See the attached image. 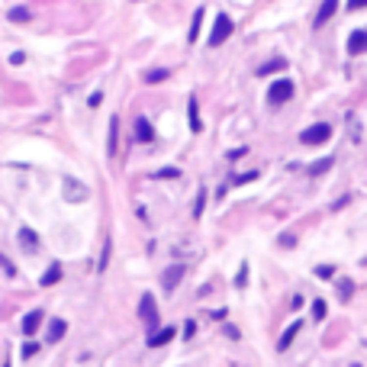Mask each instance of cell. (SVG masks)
Here are the masks:
<instances>
[{"mask_svg": "<svg viewBox=\"0 0 367 367\" xmlns=\"http://www.w3.org/2000/svg\"><path fill=\"white\" fill-rule=\"evenodd\" d=\"M329 136H332L329 122H316V126L299 132V142H303V145H322V142H329Z\"/></svg>", "mask_w": 367, "mask_h": 367, "instance_id": "cell-1", "label": "cell"}, {"mask_svg": "<svg viewBox=\"0 0 367 367\" xmlns=\"http://www.w3.org/2000/svg\"><path fill=\"white\" fill-rule=\"evenodd\" d=\"M232 36V20L226 13H216V23H213V32H209V46H222L226 39Z\"/></svg>", "mask_w": 367, "mask_h": 367, "instance_id": "cell-2", "label": "cell"}, {"mask_svg": "<svg viewBox=\"0 0 367 367\" xmlns=\"http://www.w3.org/2000/svg\"><path fill=\"white\" fill-rule=\"evenodd\" d=\"M293 97V81H287V77H283V81H277V84H271V91H268V100L271 103H287V100Z\"/></svg>", "mask_w": 367, "mask_h": 367, "instance_id": "cell-3", "label": "cell"}, {"mask_svg": "<svg viewBox=\"0 0 367 367\" xmlns=\"http://www.w3.org/2000/svg\"><path fill=\"white\" fill-rule=\"evenodd\" d=\"M138 316H142L152 329L158 325V309H155V299H152V297H142V299H138Z\"/></svg>", "mask_w": 367, "mask_h": 367, "instance_id": "cell-4", "label": "cell"}, {"mask_svg": "<svg viewBox=\"0 0 367 367\" xmlns=\"http://www.w3.org/2000/svg\"><path fill=\"white\" fill-rule=\"evenodd\" d=\"M335 10H338V0H322V3H319V13H316V20H313V26L319 29L322 23H329L332 16H335Z\"/></svg>", "mask_w": 367, "mask_h": 367, "instance_id": "cell-5", "label": "cell"}, {"mask_svg": "<svg viewBox=\"0 0 367 367\" xmlns=\"http://www.w3.org/2000/svg\"><path fill=\"white\" fill-rule=\"evenodd\" d=\"M348 52L351 55H364L367 52V29H354L348 36Z\"/></svg>", "mask_w": 367, "mask_h": 367, "instance_id": "cell-6", "label": "cell"}, {"mask_svg": "<svg viewBox=\"0 0 367 367\" xmlns=\"http://www.w3.org/2000/svg\"><path fill=\"white\" fill-rule=\"evenodd\" d=\"M174 335H177L174 325H164V329H158V332H152V335H148V348H161V344H168Z\"/></svg>", "mask_w": 367, "mask_h": 367, "instance_id": "cell-7", "label": "cell"}, {"mask_svg": "<svg viewBox=\"0 0 367 367\" xmlns=\"http://www.w3.org/2000/svg\"><path fill=\"white\" fill-rule=\"evenodd\" d=\"M39 325H42V309H29L23 316V335H36Z\"/></svg>", "mask_w": 367, "mask_h": 367, "instance_id": "cell-8", "label": "cell"}, {"mask_svg": "<svg viewBox=\"0 0 367 367\" xmlns=\"http://www.w3.org/2000/svg\"><path fill=\"white\" fill-rule=\"evenodd\" d=\"M65 332H68V322H65V319H52V322H48V344L61 342Z\"/></svg>", "mask_w": 367, "mask_h": 367, "instance_id": "cell-9", "label": "cell"}, {"mask_svg": "<svg viewBox=\"0 0 367 367\" xmlns=\"http://www.w3.org/2000/svg\"><path fill=\"white\" fill-rule=\"evenodd\" d=\"M65 193H68L65 200H71V203H74V200H84V197H87V187H84V184H74V181L68 177V181H65Z\"/></svg>", "mask_w": 367, "mask_h": 367, "instance_id": "cell-10", "label": "cell"}, {"mask_svg": "<svg viewBox=\"0 0 367 367\" xmlns=\"http://www.w3.org/2000/svg\"><path fill=\"white\" fill-rule=\"evenodd\" d=\"M181 277H184V268H181V264H177V268H168V271H164V277H161L164 290H174L177 283H181Z\"/></svg>", "mask_w": 367, "mask_h": 367, "instance_id": "cell-11", "label": "cell"}, {"mask_svg": "<svg viewBox=\"0 0 367 367\" xmlns=\"http://www.w3.org/2000/svg\"><path fill=\"white\" fill-rule=\"evenodd\" d=\"M107 142H110L107 152L116 155V148H119V116H113V119H110V138H107Z\"/></svg>", "mask_w": 367, "mask_h": 367, "instance_id": "cell-12", "label": "cell"}, {"mask_svg": "<svg viewBox=\"0 0 367 367\" xmlns=\"http://www.w3.org/2000/svg\"><path fill=\"white\" fill-rule=\"evenodd\" d=\"M299 325H303V322H293L290 329H287V332H283V335H280V342H277V348H280V351H287V348H290V344H293V338L299 335Z\"/></svg>", "mask_w": 367, "mask_h": 367, "instance_id": "cell-13", "label": "cell"}, {"mask_svg": "<svg viewBox=\"0 0 367 367\" xmlns=\"http://www.w3.org/2000/svg\"><path fill=\"white\" fill-rule=\"evenodd\" d=\"M136 138H138V142H152V138H155V132H152V126H148V119H142V116L136 119Z\"/></svg>", "mask_w": 367, "mask_h": 367, "instance_id": "cell-14", "label": "cell"}, {"mask_svg": "<svg viewBox=\"0 0 367 367\" xmlns=\"http://www.w3.org/2000/svg\"><path fill=\"white\" fill-rule=\"evenodd\" d=\"M58 280H61V264H48L39 283H42V287H52V283H58Z\"/></svg>", "mask_w": 367, "mask_h": 367, "instance_id": "cell-15", "label": "cell"}, {"mask_svg": "<svg viewBox=\"0 0 367 367\" xmlns=\"http://www.w3.org/2000/svg\"><path fill=\"white\" fill-rule=\"evenodd\" d=\"M20 245H26V252H36L39 248V235L32 229H20Z\"/></svg>", "mask_w": 367, "mask_h": 367, "instance_id": "cell-16", "label": "cell"}, {"mask_svg": "<svg viewBox=\"0 0 367 367\" xmlns=\"http://www.w3.org/2000/svg\"><path fill=\"white\" fill-rule=\"evenodd\" d=\"M187 113H190V129L200 132V129H203V122H200V113H197V97L187 100Z\"/></svg>", "mask_w": 367, "mask_h": 367, "instance_id": "cell-17", "label": "cell"}, {"mask_svg": "<svg viewBox=\"0 0 367 367\" xmlns=\"http://www.w3.org/2000/svg\"><path fill=\"white\" fill-rule=\"evenodd\" d=\"M332 164H335V158H322V161H316V164H309V174H313V177H319L322 171H329Z\"/></svg>", "mask_w": 367, "mask_h": 367, "instance_id": "cell-18", "label": "cell"}, {"mask_svg": "<svg viewBox=\"0 0 367 367\" xmlns=\"http://www.w3.org/2000/svg\"><path fill=\"white\" fill-rule=\"evenodd\" d=\"M200 23H203V7L193 13V23H190V42H197V36H200Z\"/></svg>", "mask_w": 367, "mask_h": 367, "instance_id": "cell-19", "label": "cell"}, {"mask_svg": "<svg viewBox=\"0 0 367 367\" xmlns=\"http://www.w3.org/2000/svg\"><path fill=\"white\" fill-rule=\"evenodd\" d=\"M10 20H13V23H26V20H29V10L26 7H13L10 10Z\"/></svg>", "mask_w": 367, "mask_h": 367, "instance_id": "cell-20", "label": "cell"}, {"mask_svg": "<svg viewBox=\"0 0 367 367\" xmlns=\"http://www.w3.org/2000/svg\"><path fill=\"white\" fill-rule=\"evenodd\" d=\"M283 68V61H268V65H261L258 68V74L264 77V74H274V71H280Z\"/></svg>", "mask_w": 367, "mask_h": 367, "instance_id": "cell-21", "label": "cell"}, {"mask_svg": "<svg viewBox=\"0 0 367 367\" xmlns=\"http://www.w3.org/2000/svg\"><path fill=\"white\" fill-rule=\"evenodd\" d=\"M164 77H168V68H158V71H148L145 81L148 84H158V81H164Z\"/></svg>", "mask_w": 367, "mask_h": 367, "instance_id": "cell-22", "label": "cell"}, {"mask_svg": "<svg viewBox=\"0 0 367 367\" xmlns=\"http://www.w3.org/2000/svg\"><path fill=\"white\" fill-rule=\"evenodd\" d=\"M203 206H206V190H200V193H197V206H193V216H197V219L203 216Z\"/></svg>", "mask_w": 367, "mask_h": 367, "instance_id": "cell-23", "label": "cell"}, {"mask_svg": "<svg viewBox=\"0 0 367 367\" xmlns=\"http://www.w3.org/2000/svg\"><path fill=\"white\" fill-rule=\"evenodd\" d=\"M36 351H39V344H36V342H26L23 348H20V358L26 361V358H32V354H36Z\"/></svg>", "mask_w": 367, "mask_h": 367, "instance_id": "cell-24", "label": "cell"}, {"mask_svg": "<svg viewBox=\"0 0 367 367\" xmlns=\"http://www.w3.org/2000/svg\"><path fill=\"white\" fill-rule=\"evenodd\" d=\"M325 313H329V306L322 303V299H316V303H313V316H316V319H325Z\"/></svg>", "mask_w": 367, "mask_h": 367, "instance_id": "cell-25", "label": "cell"}, {"mask_svg": "<svg viewBox=\"0 0 367 367\" xmlns=\"http://www.w3.org/2000/svg\"><path fill=\"white\" fill-rule=\"evenodd\" d=\"M332 274H335V268H332V264H322V268H316V277H322V280H332Z\"/></svg>", "mask_w": 367, "mask_h": 367, "instance_id": "cell-26", "label": "cell"}, {"mask_svg": "<svg viewBox=\"0 0 367 367\" xmlns=\"http://www.w3.org/2000/svg\"><path fill=\"white\" fill-rule=\"evenodd\" d=\"M245 283H248V264H242L235 274V287H245Z\"/></svg>", "mask_w": 367, "mask_h": 367, "instance_id": "cell-27", "label": "cell"}, {"mask_svg": "<svg viewBox=\"0 0 367 367\" xmlns=\"http://www.w3.org/2000/svg\"><path fill=\"white\" fill-rule=\"evenodd\" d=\"M338 293H342V297L348 299V297L354 293V283H351V280H342V283H338Z\"/></svg>", "mask_w": 367, "mask_h": 367, "instance_id": "cell-28", "label": "cell"}, {"mask_svg": "<svg viewBox=\"0 0 367 367\" xmlns=\"http://www.w3.org/2000/svg\"><path fill=\"white\" fill-rule=\"evenodd\" d=\"M193 332H197V322L187 319V322H184V338H193Z\"/></svg>", "mask_w": 367, "mask_h": 367, "instance_id": "cell-29", "label": "cell"}, {"mask_svg": "<svg viewBox=\"0 0 367 367\" xmlns=\"http://www.w3.org/2000/svg\"><path fill=\"white\" fill-rule=\"evenodd\" d=\"M280 245H287V248H290V245H297V235H293V232H283V235H280Z\"/></svg>", "mask_w": 367, "mask_h": 367, "instance_id": "cell-30", "label": "cell"}, {"mask_svg": "<svg viewBox=\"0 0 367 367\" xmlns=\"http://www.w3.org/2000/svg\"><path fill=\"white\" fill-rule=\"evenodd\" d=\"M254 177H258V171H248V174H238L235 184H248V181H254Z\"/></svg>", "mask_w": 367, "mask_h": 367, "instance_id": "cell-31", "label": "cell"}, {"mask_svg": "<svg viewBox=\"0 0 367 367\" xmlns=\"http://www.w3.org/2000/svg\"><path fill=\"white\" fill-rule=\"evenodd\" d=\"M177 174H181V171H177V168H164V171H158V174H155V177H177Z\"/></svg>", "mask_w": 367, "mask_h": 367, "instance_id": "cell-32", "label": "cell"}, {"mask_svg": "<svg viewBox=\"0 0 367 367\" xmlns=\"http://www.w3.org/2000/svg\"><path fill=\"white\" fill-rule=\"evenodd\" d=\"M367 0H348V10H364Z\"/></svg>", "mask_w": 367, "mask_h": 367, "instance_id": "cell-33", "label": "cell"}, {"mask_svg": "<svg viewBox=\"0 0 367 367\" xmlns=\"http://www.w3.org/2000/svg\"><path fill=\"white\" fill-rule=\"evenodd\" d=\"M23 61H26L23 52H13V55H10V65H23Z\"/></svg>", "mask_w": 367, "mask_h": 367, "instance_id": "cell-34", "label": "cell"}, {"mask_svg": "<svg viewBox=\"0 0 367 367\" xmlns=\"http://www.w3.org/2000/svg\"><path fill=\"white\" fill-rule=\"evenodd\" d=\"M100 100H103V93H100V91H97V93H91V100H87V103H91V107H97Z\"/></svg>", "mask_w": 367, "mask_h": 367, "instance_id": "cell-35", "label": "cell"}, {"mask_svg": "<svg viewBox=\"0 0 367 367\" xmlns=\"http://www.w3.org/2000/svg\"><path fill=\"white\" fill-rule=\"evenodd\" d=\"M0 264H3V258H0Z\"/></svg>", "mask_w": 367, "mask_h": 367, "instance_id": "cell-36", "label": "cell"}]
</instances>
